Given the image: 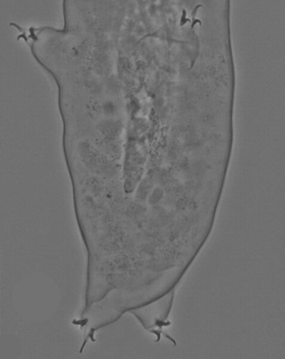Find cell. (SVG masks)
<instances>
[{"label": "cell", "instance_id": "1", "mask_svg": "<svg viewBox=\"0 0 285 359\" xmlns=\"http://www.w3.org/2000/svg\"><path fill=\"white\" fill-rule=\"evenodd\" d=\"M175 298V290L158 300L142 306L133 311L135 315L140 319L142 325L151 332H155L160 337L163 328L170 325L168 317L171 312Z\"/></svg>", "mask_w": 285, "mask_h": 359}, {"label": "cell", "instance_id": "2", "mask_svg": "<svg viewBox=\"0 0 285 359\" xmlns=\"http://www.w3.org/2000/svg\"><path fill=\"white\" fill-rule=\"evenodd\" d=\"M98 129L103 136L108 139H114L120 132V123L114 121H103L99 124Z\"/></svg>", "mask_w": 285, "mask_h": 359}, {"label": "cell", "instance_id": "3", "mask_svg": "<svg viewBox=\"0 0 285 359\" xmlns=\"http://www.w3.org/2000/svg\"><path fill=\"white\" fill-rule=\"evenodd\" d=\"M104 110L108 113H112L114 111V106L112 104L108 103V104L105 105V109Z\"/></svg>", "mask_w": 285, "mask_h": 359}]
</instances>
